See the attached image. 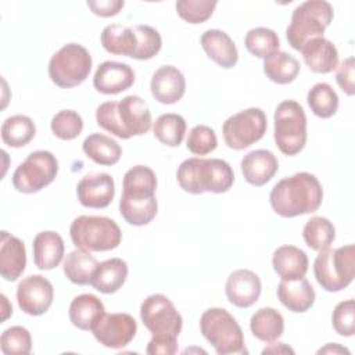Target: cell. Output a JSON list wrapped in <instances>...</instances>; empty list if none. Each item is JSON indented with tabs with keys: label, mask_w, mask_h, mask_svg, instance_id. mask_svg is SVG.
<instances>
[{
	"label": "cell",
	"mask_w": 355,
	"mask_h": 355,
	"mask_svg": "<svg viewBox=\"0 0 355 355\" xmlns=\"http://www.w3.org/2000/svg\"><path fill=\"white\" fill-rule=\"evenodd\" d=\"M301 53L304 62L315 73H329L338 67V51L336 46L324 37L309 40L301 49Z\"/></svg>",
	"instance_id": "obj_23"
},
{
	"label": "cell",
	"mask_w": 355,
	"mask_h": 355,
	"mask_svg": "<svg viewBox=\"0 0 355 355\" xmlns=\"http://www.w3.org/2000/svg\"><path fill=\"white\" fill-rule=\"evenodd\" d=\"M26 266V250L21 239L3 230L0 234V273L7 282H15Z\"/></svg>",
	"instance_id": "obj_19"
},
{
	"label": "cell",
	"mask_w": 355,
	"mask_h": 355,
	"mask_svg": "<svg viewBox=\"0 0 355 355\" xmlns=\"http://www.w3.org/2000/svg\"><path fill=\"white\" fill-rule=\"evenodd\" d=\"M333 329L337 334L351 337L355 334V301L352 298L336 305L331 315Z\"/></svg>",
	"instance_id": "obj_45"
},
{
	"label": "cell",
	"mask_w": 355,
	"mask_h": 355,
	"mask_svg": "<svg viewBox=\"0 0 355 355\" xmlns=\"http://www.w3.org/2000/svg\"><path fill=\"white\" fill-rule=\"evenodd\" d=\"M262 354H294V349L286 345L284 343H277V344H270L266 347Z\"/></svg>",
	"instance_id": "obj_49"
},
{
	"label": "cell",
	"mask_w": 355,
	"mask_h": 355,
	"mask_svg": "<svg viewBox=\"0 0 355 355\" xmlns=\"http://www.w3.org/2000/svg\"><path fill=\"white\" fill-rule=\"evenodd\" d=\"M276 293L279 301L295 313L306 312L315 302V290L305 277L295 280L282 279Z\"/></svg>",
	"instance_id": "obj_24"
},
{
	"label": "cell",
	"mask_w": 355,
	"mask_h": 355,
	"mask_svg": "<svg viewBox=\"0 0 355 355\" xmlns=\"http://www.w3.org/2000/svg\"><path fill=\"white\" fill-rule=\"evenodd\" d=\"M125 6L123 0H90L87 1V7L93 14L100 17H114Z\"/></svg>",
	"instance_id": "obj_48"
},
{
	"label": "cell",
	"mask_w": 355,
	"mask_h": 355,
	"mask_svg": "<svg viewBox=\"0 0 355 355\" xmlns=\"http://www.w3.org/2000/svg\"><path fill=\"white\" fill-rule=\"evenodd\" d=\"M0 349L6 355H26L32 349V337L28 329L11 326L0 337Z\"/></svg>",
	"instance_id": "obj_42"
},
{
	"label": "cell",
	"mask_w": 355,
	"mask_h": 355,
	"mask_svg": "<svg viewBox=\"0 0 355 355\" xmlns=\"http://www.w3.org/2000/svg\"><path fill=\"white\" fill-rule=\"evenodd\" d=\"M200 42L205 54L219 67L229 69L237 64V47L226 32L219 29H208L202 33Z\"/></svg>",
	"instance_id": "obj_21"
},
{
	"label": "cell",
	"mask_w": 355,
	"mask_h": 355,
	"mask_svg": "<svg viewBox=\"0 0 355 355\" xmlns=\"http://www.w3.org/2000/svg\"><path fill=\"white\" fill-rule=\"evenodd\" d=\"M311 111L323 119L331 118L338 108V96L334 89L324 82L313 85L306 96Z\"/></svg>",
	"instance_id": "obj_37"
},
{
	"label": "cell",
	"mask_w": 355,
	"mask_h": 355,
	"mask_svg": "<svg viewBox=\"0 0 355 355\" xmlns=\"http://www.w3.org/2000/svg\"><path fill=\"white\" fill-rule=\"evenodd\" d=\"M100 128L119 139L141 136L151 128V112L147 103L135 94L119 101H105L96 110Z\"/></svg>",
	"instance_id": "obj_2"
},
{
	"label": "cell",
	"mask_w": 355,
	"mask_h": 355,
	"mask_svg": "<svg viewBox=\"0 0 355 355\" xmlns=\"http://www.w3.org/2000/svg\"><path fill=\"white\" fill-rule=\"evenodd\" d=\"M250 329L254 337L263 343H275L279 340L284 331V319L279 311L275 308H261L258 309L250 320Z\"/></svg>",
	"instance_id": "obj_29"
},
{
	"label": "cell",
	"mask_w": 355,
	"mask_h": 355,
	"mask_svg": "<svg viewBox=\"0 0 355 355\" xmlns=\"http://www.w3.org/2000/svg\"><path fill=\"white\" fill-rule=\"evenodd\" d=\"M64 240L53 232L44 230L33 239V262L42 270H50L60 265L64 257Z\"/></svg>",
	"instance_id": "obj_25"
},
{
	"label": "cell",
	"mask_w": 355,
	"mask_h": 355,
	"mask_svg": "<svg viewBox=\"0 0 355 355\" xmlns=\"http://www.w3.org/2000/svg\"><path fill=\"white\" fill-rule=\"evenodd\" d=\"M275 143L284 155H297L306 143V116L295 100L282 101L275 111Z\"/></svg>",
	"instance_id": "obj_8"
},
{
	"label": "cell",
	"mask_w": 355,
	"mask_h": 355,
	"mask_svg": "<svg viewBox=\"0 0 355 355\" xmlns=\"http://www.w3.org/2000/svg\"><path fill=\"white\" fill-rule=\"evenodd\" d=\"M354 69H355V60L354 57H347L338 67L336 73V80L340 89L347 96H354L355 93V83H354Z\"/></svg>",
	"instance_id": "obj_46"
},
{
	"label": "cell",
	"mask_w": 355,
	"mask_h": 355,
	"mask_svg": "<svg viewBox=\"0 0 355 355\" xmlns=\"http://www.w3.org/2000/svg\"><path fill=\"white\" fill-rule=\"evenodd\" d=\"M150 89L153 97L158 103L175 104L186 92V79L182 71L176 67L162 65L153 73Z\"/></svg>",
	"instance_id": "obj_18"
},
{
	"label": "cell",
	"mask_w": 355,
	"mask_h": 355,
	"mask_svg": "<svg viewBox=\"0 0 355 355\" xmlns=\"http://www.w3.org/2000/svg\"><path fill=\"white\" fill-rule=\"evenodd\" d=\"M272 265L283 280H295L305 277L308 272V257L298 247L282 245L273 252Z\"/></svg>",
	"instance_id": "obj_26"
},
{
	"label": "cell",
	"mask_w": 355,
	"mask_h": 355,
	"mask_svg": "<svg viewBox=\"0 0 355 355\" xmlns=\"http://www.w3.org/2000/svg\"><path fill=\"white\" fill-rule=\"evenodd\" d=\"M82 148L93 162L105 166L115 165L122 155L121 146L114 139L103 133H92L87 136L82 144Z\"/></svg>",
	"instance_id": "obj_31"
},
{
	"label": "cell",
	"mask_w": 355,
	"mask_h": 355,
	"mask_svg": "<svg viewBox=\"0 0 355 355\" xmlns=\"http://www.w3.org/2000/svg\"><path fill=\"white\" fill-rule=\"evenodd\" d=\"M76 194L79 202L86 208H107L115 196V183L110 173H93L83 176Z\"/></svg>",
	"instance_id": "obj_15"
},
{
	"label": "cell",
	"mask_w": 355,
	"mask_h": 355,
	"mask_svg": "<svg viewBox=\"0 0 355 355\" xmlns=\"http://www.w3.org/2000/svg\"><path fill=\"white\" fill-rule=\"evenodd\" d=\"M158 202L157 198L147 201H133L125 197L119 200V212L121 216L133 226L148 225L157 215Z\"/></svg>",
	"instance_id": "obj_39"
},
{
	"label": "cell",
	"mask_w": 355,
	"mask_h": 355,
	"mask_svg": "<svg viewBox=\"0 0 355 355\" xmlns=\"http://www.w3.org/2000/svg\"><path fill=\"white\" fill-rule=\"evenodd\" d=\"M200 330L218 355L248 354L237 320L223 308H209L200 318Z\"/></svg>",
	"instance_id": "obj_5"
},
{
	"label": "cell",
	"mask_w": 355,
	"mask_h": 355,
	"mask_svg": "<svg viewBox=\"0 0 355 355\" xmlns=\"http://www.w3.org/2000/svg\"><path fill=\"white\" fill-rule=\"evenodd\" d=\"M36 135L33 121L26 115L8 116L1 125V140L4 144L19 148L26 146Z\"/></svg>",
	"instance_id": "obj_34"
},
{
	"label": "cell",
	"mask_w": 355,
	"mask_h": 355,
	"mask_svg": "<svg viewBox=\"0 0 355 355\" xmlns=\"http://www.w3.org/2000/svg\"><path fill=\"white\" fill-rule=\"evenodd\" d=\"M334 17L333 7L324 0H306L301 3L291 15V22L286 29L288 44L301 51L312 39L323 37L326 28Z\"/></svg>",
	"instance_id": "obj_4"
},
{
	"label": "cell",
	"mask_w": 355,
	"mask_h": 355,
	"mask_svg": "<svg viewBox=\"0 0 355 355\" xmlns=\"http://www.w3.org/2000/svg\"><path fill=\"white\" fill-rule=\"evenodd\" d=\"M137 323L135 318L125 312L103 313L93 324L92 333L94 338L107 348L126 347L136 336Z\"/></svg>",
	"instance_id": "obj_13"
},
{
	"label": "cell",
	"mask_w": 355,
	"mask_h": 355,
	"mask_svg": "<svg viewBox=\"0 0 355 355\" xmlns=\"http://www.w3.org/2000/svg\"><path fill=\"white\" fill-rule=\"evenodd\" d=\"M72 243L76 248L100 252L116 248L122 241V232L116 222L107 216L80 215L69 227Z\"/></svg>",
	"instance_id": "obj_6"
},
{
	"label": "cell",
	"mask_w": 355,
	"mask_h": 355,
	"mask_svg": "<svg viewBox=\"0 0 355 355\" xmlns=\"http://www.w3.org/2000/svg\"><path fill=\"white\" fill-rule=\"evenodd\" d=\"M128 277V263L121 258H111L98 263L92 286L103 294L116 293Z\"/></svg>",
	"instance_id": "obj_27"
},
{
	"label": "cell",
	"mask_w": 355,
	"mask_h": 355,
	"mask_svg": "<svg viewBox=\"0 0 355 355\" xmlns=\"http://www.w3.org/2000/svg\"><path fill=\"white\" fill-rule=\"evenodd\" d=\"M146 352L148 355H173L178 352V338L153 336L147 344Z\"/></svg>",
	"instance_id": "obj_47"
},
{
	"label": "cell",
	"mask_w": 355,
	"mask_h": 355,
	"mask_svg": "<svg viewBox=\"0 0 355 355\" xmlns=\"http://www.w3.org/2000/svg\"><path fill=\"white\" fill-rule=\"evenodd\" d=\"M245 49L257 58L265 60L270 54L279 51V37L273 29L258 26L252 28L245 33L244 37Z\"/></svg>",
	"instance_id": "obj_38"
},
{
	"label": "cell",
	"mask_w": 355,
	"mask_h": 355,
	"mask_svg": "<svg viewBox=\"0 0 355 355\" xmlns=\"http://www.w3.org/2000/svg\"><path fill=\"white\" fill-rule=\"evenodd\" d=\"M155 139L169 147H178L186 133V121L179 114H162L159 115L153 126Z\"/></svg>",
	"instance_id": "obj_35"
},
{
	"label": "cell",
	"mask_w": 355,
	"mask_h": 355,
	"mask_svg": "<svg viewBox=\"0 0 355 355\" xmlns=\"http://www.w3.org/2000/svg\"><path fill=\"white\" fill-rule=\"evenodd\" d=\"M135 83V71L130 65L118 61L101 62L93 76V86L103 94H118Z\"/></svg>",
	"instance_id": "obj_17"
},
{
	"label": "cell",
	"mask_w": 355,
	"mask_h": 355,
	"mask_svg": "<svg viewBox=\"0 0 355 355\" xmlns=\"http://www.w3.org/2000/svg\"><path fill=\"white\" fill-rule=\"evenodd\" d=\"M97 266V259L89 251L76 248L65 257L62 268L69 282L78 286H86L92 284Z\"/></svg>",
	"instance_id": "obj_30"
},
{
	"label": "cell",
	"mask_w": 355,
	"mask_h": 355,
	"mask_svg": "<svg viewBox=\"0 0 355 355\" xmlns=\"http://www.w3.org/2000/svg\"><path fill=\"white\" fill-rule=\"evenodd\" d=\"M103 47L115 55L132 57L136 46V35L133 28L118 24L108 25L103 29L100 36Z\"/></svg>",
	"instance_id": "obj_33"
},
{
	"label": "cell",
	"mask_w": 355,
	"mask_h": 355,
	"mask_svg": "<svg viewBox=\"0 0 355 355\" xmlns=\"http://www.w3.org/2000/svg\"><path fill=\"white\" fill-rule=\"evenodd\" d=\"M305 244L315 251L326 250L336 239V229L333 223L323 216L311 218L302 230Z\"/></svg>",
	"instance_id": "obj_36"
},
{
	"label": "cell",
	"mask_w": 355,
	"mask_h": 355,
	"mask_svg": "<svg viewBox=\"0 0 355 355\" xmlns=\"http://www.w3.org/2000/svg\"><path fill=\"white\" fill-rule=\"evenodd\" d=\"M187 150L194 155H207L218 146L215 130L207 125L194 126L187 136Z\"/></svg>",
	"instance_id": "obj_44"
},
{
	"label": "cell",
	"mask_w": 355,
	"mask_h": 355,
	"mask_svg": "<svg viewBox=\"0 0 355 355\" xmlns=\"http://www.w3.org/2000/svg\"><path fill=\"white\" fill-rule=\"evenodd\" d=\"M92 55L87 49L78 43H68L50 58L49 76L60 87H75L86 80L92 71Z\"/></svg>",
	"instance_id": "obj_9"
},
{
	"label": "cell",
	"mask_w": 355,
	"mask_h": 355,
	"mask_svg": "<svg viewBox=\"0 0 355 355\" xmlns=\"http://www.w3.org/2000/svg\"><path fill=\"white\" fill-rule=\"evenodd\" d=\"M263 72L272 82L287 85L300 73V62L286 51H276L263 60Z\"/></svg>",
	"instance_id": "obj_32"
},
{
	"label": "cell",
	"mask_w": 355,
	"mask_h": 355,
	"mask_svg": "<svg viewBox=\"0 0 355 355\" xmlns=\"http://www.w3.org/2000/svg\"><path fill=\"white\" fill-rule=\"evenodd\" d=\"M53 284L40 275H31L22 279L17 287V301L22 312L31 316H40L53 304Z\"/></svg>",
	"instance_id": "obj_14"
},
{
	"label": "cell",
	"mask_w": 355,
	"mask_h": 355,
	"mask_svg": "<svg viewBox=\"0 0 355 355\" xmlns=\"http://www.w3.org/2000/svg\"><path fill=\"white\" fill-rule=\"evenodd\" d=\"M322 200V184L315 175L308 172H298L282 179L269 194L273 211L283 218L312 214L319 209Z\"/></svg>",
	"instance_id": "obj_1"
},
{
	"label": "cell",
	"mask_w": 355,
	"mask_h": 355,
	"mask_svg": "<svg viewBox=\"0 0 355 355\" xmlns=\"http://www.w3.org/2000/svg\"><path fill=\"white\" fill-rule=\"evenodd\" d=\"M218 1L215 0H179L176 1L178 15L193 25L202 24L211 18Z\"/></svg>",
	"instance_id": "obj_43"
},
{
	"label": "cell",
	"mask_w": 355,
	"mask_h": 355,
	"mask_svg": "<svg viewBox=\"0 0 355 355\" xmlns=\"http://www.w3.org/2000/svg\"><path fill=\"white\" fill-rule=\"evenodd\" d=\"M122 196L133 201H147L155 198L157 176L155 172L146 165L130 168L122 180Z\"/></svg>",
	"instance_id": "obj_22"
},
{
	"label": "cell",
	"mask_w": 355,
	"mask_h": 355,
	"mask_svg": "<svg viewBox=\"0 0 355 355\" xmlns=\"http://www.w3.org/2000/svg\"><path fill=\"white\" fill-rule=\"evenodd\" d=\"M268 129L266 115L261 108H247L229 116L222 126L223 140L229 148L244 150L263 137Z\"/></svg>",
	"instance_id": "obj_11"
},
{
	"label": "cell",
	"mask_w": 355,
	"mask_h": 355,
	"mask_svg": "<svg viewBox=\"0 0 355 355\" xmlns=\"http://www.w3.org/2000/svg\"><path fill=\"white\" fill-rule=\"evenodd\" d=\"M176 179L179 186L190 194L205 191L220 194L233 186L234 173L223 159L191 157L179 165Z\"/></svg>",
	"instance_id": "obj_3"
},
{
	"label": "cell",
	"mask_w": 355,
	"mask_h": 355,
	"mask_svg": "<svg viewBox=\"0 0 355 355\" xmlns=\"http://www.w3.org/2000/svg\"><path fill=\"white\" fill-rule=\"evenodd\" d=\"M318 354H347V355H349V351L338 344H327L326 347L320 348L318 351Z\"/></svg>",
	"instance_id": "obj_50"
},
{
	"label": "cell",
	"mask_w": 355,
	"mask_h": 355,
	"mask_svg": "<svg viewBox=\"0 0 355 355\" xmlns=\"http://www.w3.org/2000/svg\"><path fill=\"white\" fill-rule=\"evenodd\" d=\"M136 35V46L132 54L135 60H150L157 55L162 47V39L157 29L148 25L133 26Z\"/></svg>",
	"instance_id": "obj_40"
},
{
	"label": "cell",
	"mask_w": 355,
	"mask_h": 355,
	"mask_svg": "<svg viewBox=\"0 0 355 355\" xmlns=\"http://www.w3.org/2000/svg\"><path fill=\"white\" fill-rule=\"evenodd\" d=\"M140 318L153 336L178 338L182 331V315L164 294L148 295L140 305Z\"/></svg>",
	"instance_id": "obj_12"
},
{
	"label": "cell",
	"mask_w": 355,
	"mask_h": 355,
	"mask_svg": "<svg viewBox=\"0 0 355 355\" xmlns=\"http://www.w3.org/2000/svg\"><path fill=\"white\" fill-rule=\"evenodd\" d=\"M50 128L55 137L61 140H73L83 130V119L73 110H61L53 116Z\"/></svg>",
	"instance_id": "obj_41"
},
{
	"label": "cell",
	"mask_w": 355,
	"mask_h": 355,
	"mask_svg": "<svg viewBox=\"0 0 355 355\" xmlns=\"http://www.w3.org/2000/svg\"><path fill=\"white\" fill-rule=\"evenodd\" d=\"M262 291L259 276L250 269H237L232 272L225 284V293L230 304L237 308H250L254 305Z\"/></svg>",
	"instance_id": "obj_16"
},
{
	"label": "cell",
	"mask_w": 355,
	"mask_h": 355,
	"mask_svg": "<svg viewBox=\"0 0 355 355\" xmlns=\"http://www.w3.org/2000/svg\"><path fill=\"white\" fill-rule=\"evenodd\" d=\"M313 275L323 290L336 293L348 287L355 275V247L343 245L336 250L330 247L319 251L313 262Z\"/></svg>",
	"instance_id": "obj_7"
},
{
	"label": "cell",
	"mask_w": 355,
	"mask_h": 355,
	"mask_svg": "<svg viewBox=\"0 0 355 355\" xmlns=\"http://www.w3.org/2000/svg\"><path fill=\"white\" fill-rule=\"evenodd\" d=\"M104 312V304L93 294L76 295L69 304V320L79 330H92Z\"/></svg>",
	"instance_id": "obj_28"
},
{
	"label": "cell",
	"mask_w": 355,
	"mask_h": 355,
	"mask_svg": "<svg viewBox=\"0 0 355 355\" xmlns=\"http://www.w3.org/2000/svg\"><path fill=\"white\" fill-rule=\"evenodd\" d=\"M241 172L244 179L252 186L266 184L277 172L279 161L269 150H254L245 154L241 159Z\"/></svg>",
	"instance_id": "obj_20"
},
{
	"label": "cell",
	"mask_w": 355,
	"mask_h": 355,
	"mask_svg": "<svg viewBox=\"0 0 355 355\" xmlns=\"http://www.w3.org/2000/svg\"><path fill=\"white\" fill-rule=\"evenodd\" d=\"M58 161L46 150L31 153L12 173V186L17 191L32 194L49 186L57 176Z\"/></svg>",
	"instance_id": "obj_10"
}]
</instances>
